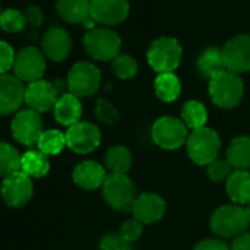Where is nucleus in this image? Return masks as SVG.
Returning a JSON list of instances; mask_svg holds the SVG:
<instances>
[{
	"label": "nucleus",
	"mask_w": 250,
	"mask_h": 250,
	"mask_svg": "<svg viewBox=\"0 0 250 250\" xmlns=\"http://www.w3.org/2000/svg\"><path fill=\"white\" fill-rule=\"evenodd\" d=\"M65 147H66V136L59 130L43 131L37 142V150H40L47 156L59 155Z\"/></svg>",
	"instance_id": "29"
},
{
	"label": "nucleus",
	"mask_w": 250,
	"mask_h": 250,
	"mask_svg": "<svg viewBox=\"0 0 250 250\" xmlns=\"http://www.w3.org/2000/svg\"><path fill=\"white\" fill-rule=\"evenodd\" d=\"M33 181L31 177L22 171H17L2 183V197L5 203L11 208H21L27 205L33 197Z\"/></svg>",
	"instance_id": "13"
},
{
	"label": "nucleus",
	"mask_w": 250,
	"mask_h": 250,
	"mask_svg": "<svg viewBox=\"0 0 250 250\" xmlns=\"http://www.w3.org/2000/svg\"><path fill=\"white\" fill-rule=\"evenodd\" d=\"M209 96L219 109H234L240 104L244 94V84L238 74L224 69L209 80Z\"/></svg>",
	"instance_id": "1"
},
{
	"label": "nucleus",
	"mask_w": 250,
	"mask_h": 250,
	"mask_svg": "<svg viewBox=\"0 0 250 250\" xmlns=\"http://www.w3.org/2000/svg\"><path fill=\"white\" fill-rule=\"evenodd\" d=\"M106 178H107L106 168L94 161H84V162L78 164L72 172L74 183L80 188L87 190V191L103 187Z\"/></svg>",
	"instance_id": "19"
},
{
	"label": "nucleus",
	"mask_w": 250,
	"mask_h": 250,
	"mask_svg": "<svg viewBox=\"0 0 250 250\" xmlns=\"http://www.w3.org/2000/svg\"><path fill=\"white\" fill-rule=\"evenodd\" d=\"M25 20H27V25L31 28H39L43 24L44 15L42 12V9L39 6H30L25 12Z\"/></svg>",
	"instance_id": "39"
},
{
	"label": "nucleus",
	"mask_w": 250,
	"mask_h": 250,
	"mask_svg": "<svg viewBox=\"0 0 250 250\" xmlns=\"http://www.w3.org/2000/svg\"><path fill=\"white\" fill-rule=\"evenodd\" d=\"M244 210H246V213H247V218H249V221H250V203L244 205Z\"/></svg>",
	"instance_id": "41"
},
{
	"label": "nucleus",
	"mask_w": 250,
	"mask_h": 250,
	"mask_svg": "<svg viewBox=\"0 0 250 250\" xmlns=\"http://www.w3.org/2000/svg\"><path fill=\"white\" fill-rule=\"evenodd\" d=\"M210 229L221 238H235L247 231L250 221L240 205H224L219 206L210 216Z\"/></svg>",
	"instance_id": "2"
},
{
	"label": "nucleus",
	"mask_w": 250,
	"mask_h": 250,
	"mask_svg": "<svg viewBox=\"0 0 250 250\" xmlns=\"http://www.w3.org/2000/svg\"><path fill=\"white\" fill-rule=\"evenodd\" d=\"M91 0H56V11L71 24H83L90 17Z\"/></svg>",
	"instance_id": "23"
},
{
	"label": "nucleus",
	"mask_w": 250,
	"mask_h": 250,
	"mask_svg": "<svg viewBox=\"0 0 250 250\" xmlns=\"http://www.w3.org/2000/svg\"><path fill=\"white\" fill-rule=\"evenodd\" d=\"M186 147L191 162L199 167H208L219 156L221 139L215 130L203 127L188 134Z\"/></svg>",
	"instance_id": "3"
},
{
	"label": "nucleus",
	"mask_w": 250,
	"mask_h": 250,
	"mask_svg": "<svg viewBox=\"0 0 250 250\" xmlns=\"http://www.w3.org/2000/svg\"><path fill=\"white\" fill-rule=\"evenodd\" d=\"M225 69L241 74L250 71V36L238 34L229 39L222 47Z\"/></svg>",
	"instance_id": "12"
},
{
	"label": "nucleus",
	"mask_w": 250,
	"mask_h": 250,
	"mask_svg": "<svg viewBox=\"0 0 250 250\" xmlns=\"http://www.w3.org/2000/svg\"><path fill=\"white\" fill-rule=\"evenodd\" d=\"M25 102V87L20 78L11 74L0 75V115L17 112Z\"/></svg>",
	"instance_id": "17"
},
{
	"label": "nucleus",
	"mask_w": 250,
	"mask_h": 250,
	"mask_svg": "<svg viewBox=\"0 0 250 250\" xmlns=\"http://www.w3.org/2000/svg\"><path fill=\"white\" fill-rule=\"evenodd\" d=\"M61 93L55 83L37 80L25 87V103L30 109L43 113L55 107Z\"/></svg>",
	"instance_id": "14"
},
{
	"label": "nucleus",
	"mask_w": 250,
	"mask_h": 250,
	"mask_svg": "<svg viewBox=\"0 0 250 250\" xmlns=\"http://www.w3.org/2000/svg\"><path fill=\"white\" fill-rule=\"evenodd\" d=\"M155 93L158 99L165 103H171L178 99L181 93V81L174 72L158 74L155 78Z\"/></svg>",
	"instance_id": "27"
},
{
	"label": "nucleus",
	"mask_w": 250,
	"mask_h": 250,
	"mask_svg": "<svg viewBox=\"0 0 250 250\" xmlns=\"http://www.w3.org/2000/svg\"><path fill=\"white\" fill-rule=\"evenodd\" d=\"M21 156L18 150L5 142H0V177L6 178L8 175L21 169Z\"/></svg>",
	"instance_id": "30"
},
{
	"label": "nucleus",
	"mask_w": 250,
	"mask_h": 250,
	"mask_svg": "<svg viewBox=\"0 0 250 250\" xmlns=\"http://www.w3.org/2000/svg\"><path fill=\"white\" fill-rule=\"evenodd\" d=\"M227 161L231 164L234 171L250 169V137L238 136L231 140L227 149Z\"/></svg>",
	"instance_id": "22"
},
{
	"label": "nucleus",
	"mask_w": 250,
	"mask_h": 250,
	"mask_svg": "<svg viewBox=\"0 0 250 250\" xmlns=\"http://www.w3.org/2000/svg\"><path fill=\"white\" fill-rule=\"evenodd\" d=\"M102 81L100 69L91 62H77L68 72L66 87L69 93L77 97H90L93 96Z\"/></svg>",
	"instance_id": "8"
},
{
	"label": "nucleus",
	"mask_w": 250,
	"mask_h": 250,
	"mask_svg": "<svg viewBox=\"0 0 250 250\" xmlns=\"http://www.w3.org/2000/svg\"><path fill=\"white\" fill-rule=\"evenodd\" d=\"M94 115L99 121H102L104 124H115L119 119V112L115 109V106L110 102H107L104 99L97 100Z\"/></svg>",
	"instance_id": "34"
},
{
	"label": "nucleus",
	"mask_w": 250,
	"mask_h": 250,
	"mask_svg": "<svg viewBox=\"0 0 250 250\" xmlns=\"http://www.w3.org/2000/svg\"><path fill=\"white\" fill-rule=\"evenodd\" d=\"M50 169L49 156L42 153L40 150H28L21 156V169L28 177L42 178Z\"/></svg>",
	"instance_id": "26"
},
{
	"label": "nucleus",
	"mask_w": 250,
	"mask_h": 250,
	"mask_svg": "<svg viewBox=\"0 0 250 250\" xmlns=\"http://www.w3.org/2000/svg\"><path fill=\"white\" fill-rule=\"evenodd\" d=\"M231 250H250V231L235 237L231 244Z\"/></svg>",
	"instance_id": "40"
},
{
	"label": "nucleus",
	"mask_w": 250,
	"mask_h": 250,
	"mask_svg": "<svg viewBox=\"0 0 250 250\" xmlns=\"http://www.w3.org/2000/svg\"><path fill=\"white\" fill-rule=\"evenodd\" d=\"M46 71V56L43 50L27 46L17 53L15 63H14V75L20 78L22 83H34L42 80Z\"/></svg>",
	"instance_id": "9"
},
{
	"label": "nucleus",
	"mask_w": 250,
	"mask_h": 250,
	"mask_svg": "<svg viewBox=\"0 0 250 250\" xmlns=\"http://www.w3.org/2000/svg\"><path fill=\"white\" fill-rule=\"evenodd\" d=\"M232 172H234V168L227 159H216L210 165H208V177L213 183L227 181Z\"/></svg>",
	"instance_id": "33"
},
{
	"label": "nucleus",
	"mask_w": 250,
	"mask_h": 250,
	"mask_svg": "<svg viewBox=\"0 0 250 250\" xmlns=\"http://www.w3.org/2000/svg\"><path fill=\"white\" fill-rule=\"evenodd\" d=\"M165 210H167V203L164 197L150 191L139 194L131 208L133 218L142 222L143 225H149L161 221L165 215Z\"/></svg>",
	"instance_id": "16"
},
{
	"label": "nucleus",
	"mask_w": 250,
	"mask_h": 250,
	"mask_svg": "<svg viewBox=\"0 0 250 250\" xmlns=\"http://www.w3.org/2000/svg\"><path fill=\"white\" fill-rule=\"evenodd\" d=\"M27 27L25 14L18 9H6L0 14V28L6 33H21Z\"/></svg>",
	"instance_id": "32"
},
{
	"label": "nucleus",
	"mask_w": 250,
	"mask_h": 250,
	"mask_svg": "<svg viewBox=\"0 0 250 250\" xmlns=\"http://www.w3.org/2000/svg\"><path fill=\"white\" fill-rule=\"evenodd\" d=\"M11 131L18 143L24 146L37 145L43 133V122L40 113L33 109L18 110L11 122Z\"/></svg>",
	"instance_id": "10"
},
{
	"label": "nucleus",
	"mask_w": 250,
	"mask_h": 250,
	"mask_svg": "<svg viewBox=\"0 0 250 250\" xmlns=\"http://www.w3.org/2000/svg\"><path fill=\"white\" fill-rule=\"evenodd\" d=\"M193 250H231V247L222 238H205Z\"/></svg>",
	"instance_id": "38"
},
{
	"label": "nucleus",
	"mask_w": 250,
	"mask_h": 250,
	"mask_svg": "<svg viewBox=\"0 0 250 250\" xmlns=\"http://www.w3.org/2000/svg\"><path fill=\"white\" fill-rule=\"evenodd\" d=\"M112 69L119 80H131L137 75L139 63L133 56L127 53H119L112 61Z\"/></svg>",
	"instance_id": "31"
},
{
	"label": "nucleus",
	"mask_w": 250,
	"mask_h": 250,
	"mask_svg": "<svg viewBox=\"0 0 250 250\" xmlns=\"http://www.w3.org/2000/svg\"><path fill=\"white\" fill-rule=\"evenodd\" d=\"M130 14L128 0H91L90 17L102 25H116Z\"/></svg>",
	"instance_id": "15"
},
{
	"label": "nucleus",
	"mask_w": 250,
	"mask_h": 250,
	"mask_svg": "<svg viewBox=\"0 0 250 250\" xmlns=\"http://www.w3.org/2000/svg\"><path fill=\"white\" fill-rule=\"evenodd\" d=\"M17 53L11 44L6 42H0V75L8 74L9 69L14 68Z\"/></svg>",
	"instance_id": "36"
},
{
	"label": "nucleus",
	"mask_w": 250,
	"mask_h": 250,
	"mask_svg": "<svg viewBox=\"0 0 250 250\" xmlns=\"http://www.w3.org/2000/svg\"><path fill=\"white\" fill-rule=\"evenodd\" d=\"M224 69H225V65H224V58H222V49L216 46L206 47L197 58V71L209 80Z\"/></svg>",
	"instance_id": "25"
},
{
	"label": "nucleus",
	"mask_w": 250,
	"mask_h": 250,
	"mask_svg": "<svg viewBox=\"0 0 250 250\" xmlns=\"http://www.w3.org/2000/svg\"><path fill=\"white\" fill-rule=\"evenodd\" d=\"M66 146L78 155L94 152L102 140V133L97 125L88 121H80L66 131Z\"/></svg>",
	"instance_id": "11"
},
{
	"label": "nucleus",
	"mask_w": 250,
	"mask_h": 250,
	"mask_svg": "<svg viewBox=\"0 0 250 250\" xmlns=\"http://www.w3.org/2000/svg\"><path fill=\"white\" fill-rule=\"evenodd\" d=\"M119 234L121 237L127 241L128 244L137 241L142 234H143V224L139 222L137 219L131 218V219H127L122 225H121V229H119Z\"/></svg>",
	"instance_id": "35"
},
{
	"label": "nucleus",
	"mask_w": 250,
	"mask_h": 250,
	"mask_svg": "<svg viewBox=\"0 0 250 250\" xmlns=\"http://www.w3.org/2000/svg\"><path fill=\"white\" fill-rule=\"evenodd\" d=\"M181 121L186 127L191 131L206 127L208 122V110L205 104L199 100H188L184 103L181 109Z\"/></svg>",
	"instance_id": "28"
},
{
	"label": "nucleus",
	"mask_w": 250,
	"mask_h": 250,
	"mask_svg": "<svg viewBox=\"0 0 250 250\" xmlns=\"http://www.w3.org/2000/svg\"><path fill=\"white\" fill-rule=\"evenodd\" d=\"M55 119L65 127H72L74 124L81 121L83 106L80 97L74 96L72 93H63L59 96L55 107H53Z\"/></svg>",
	"instance_id": "20"
},
{
	"label": "nucleus",
	"mask_w": 250,
	"mask_h": 250,
	"mask_svg": "<svg viewBox=\"0 0 250 250\" xmlns=\"http://www.w3.org/2000/svg\"><path fill=\"white\" fill-rule=\"evenodd\" d=\"M188 128L181 121V118L175 116H161L152 127V140L156 146L165 150L180 149L187 143Z\"/></svg>",
	"instance_id": "7"
},
{
	"label": "nucleus",
	"mask_w": 250,
	"mask_h": 250,
	"mask_svg": "<svg viewBox=\"0 0 250 250\" xmlns=\"http://www.w3.org/2000/svg\"><path fill=\"white\" fill-rule=\"evenodd\" d=\"M85 52L96 61H113L121 50V37L110 28L96 27L85 33L84 39Z\"/></svg>",
	"instance_id": "6"
},
{
	"label": "nucleus",
	"mask_w": 250,
	"mask_h": 250,
	"mask_svg": "<svg viewBox=\"0 0 250 250\" xmlns=\"http://www.w3.org/2000/svg\"><path fill=\"white\" fill-rule=\"evenodd\" d=\"M102 194L112 209L128 212L137 199V187L127 174H110L102 187Z\"/></svg>",
	"instance_id": "4"
},
{
	"label": "nucleus",
	"mask_w": 250,
	"mask_h": 250,
	"mask_svg": "<svg viewBox=\"0 0 250 250\" xmlns=\"http://www.w3.org/2000/svg\"><path fill=\"white\" fill-rule=\"evenodd\" d=\"M99 249L100 250H131L130 244L125 241L121 234H106L102 237L100 243H99Z\"/></svg>",
	"instance_id": "37"
},
{
	"label": "nucleus",
	"mask_w": 250,
	"mask_h": 250,
	"mask_svg": "<svg viewBox=\"0 0 250 250\" xmlns=\"http://www.w3.org/2000/svg\"><path fill=\"white\" fill-rule=\"evenodd\" d=\"M42 49L46 58L53 62L65 61L72 50V39L69 33L61 27L49 28L42 39Z\"/></svg>",
	"instance_id": "18"
},
{
	"label": "nucleus",
	"mask_w": 250,
	"mask_h": 250,
	"mask_svg": "<svg viewBox=\"0 0 250 250\" xmlns=\"http://www.w3.org/2000/svg\"><path fill=\"white\" fill-rule=\"evenodd\" d=\"M133 165V155L128 147L115 145L107 149L104 155V168L110 174H127Z\"/></svg>",
	"instance_id": "24"
},
{
	"label": "nucleus",
	"mask_w": 250,
	"mask_h": 250,
	"mask_svg": "<svg viewBox=\"0 0 250 250\" xmlns=\"http://www.w3.org/2000/svg\"><path fill=\"white\" fill-rule=\"evenodd\" d=\"M183 58V47L180 42L174 37H159L152 42L147 49V62L153 71L158 74L174 72Z\"/></svg>",
	"instance_id": "5"
},
{
	"label": "nucleus",
	"mask_w": 250,
	"mask_h": 250,
	"mask_svg": "<svg viewBox=\"0 0 250 250\" xmlns=\"http://www.w3.org/2000/svg\"><path fill=\"white\" fill-rule=\"evenodd\" d=\"M3 11H2V5H0V14H2Z\"/></svg>",
	"instance_id": "42"
},
{
	"label": "nucleus",
	"mask_w": 250,
	"mask_h": 250,
	"mask_svg": "<svg viewBox=\"0 0 250 250\" xmlns=\"http://www.w3.org/2000/svg\"><path fill=\"white\" fill-rule=\"evenodd\" d=\"M225 190L234 205L244 206L250 203V172L234 171L225 181Z\"/></svg>",
	"instance_id": "21"
}]
</instances>
